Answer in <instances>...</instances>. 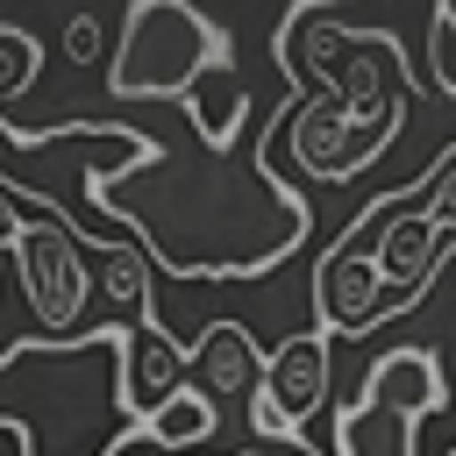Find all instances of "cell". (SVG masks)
<instances>
[{"label": "cell", "mask_w": 456, "mask_h": 456, "mask_svg": "<svg viewBox=\"0 0 456 456\" xmlns=\"http://www.w3.org/2000/svg\"><path fill=\"white\" fill-rule=\"evenodd\" d=\"M314 392H321V349H314V342H292V349L271 363V406H278L285 420H299V413L314 406Z\"/></svg>", "instance_id": "obj_1"}, {"label": "cell", "mask_w": 456, "mask_h": 456, "mask_svg": "<svg viewBox=\"0 0 456 456\" xmlns=\"http://www.w3.org/2000/svg\"><path fill=\"white\" fill-rule=\"evenodd\" d=\"M200 363H207L214 392H242V385H249V370H256V356H249V342H242L235 328H214V335H207V349H200Z\"/></svg>", "instance_id": "obj_2"}, {"label": "cell", "mask_w": 456, "mask_h": 456, "mask_svg": "<svg viewBox=\"0 0 456 456\" xmlns=\"http://www.w3.org/2000/svg\"><path fill=\"white\" fill-rule=\"evenodd\" d=\"M207 428H214V406L207 399H164L157 406V435L164 442H200Z\"/></svg>", "instance_id": "obj_3"}, {"label": "cell", "mask_w": 456, "mask_h": 456, "mask_svg": "<svg viewBox=\"0 0 456 456\" xmlns=\"http://www.w3.org/2000/svg\"><path fill=\"white\" fill-rule=\"evenodd\" d=\"M178 370H185V356H178V349H164V342H142V370H135V392H142V399H164V392L178 385Z\"/></svg>", "instance_id": "obj_4"}, {"label": "cell", "mask_w": 456, "mask_h": 456, "mask_svg": "<svg viewBox=\"0 0 456 456\" xmlns=\"http://www.w3.org/2000/svg\"><path fill=\"white\" fill-rule=\"evenodd\" d=\"M64 50H71L78 64H93V57H100V21H86V14H78V21H71V36H64Z\"/></svg>", "instance_id": "obj_5"}]
</instances>
